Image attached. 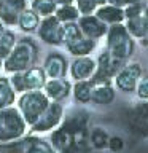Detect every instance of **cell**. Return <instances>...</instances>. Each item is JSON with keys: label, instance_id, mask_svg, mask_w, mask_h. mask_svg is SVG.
Segmentation results:
<instances>
[{"label": "cell", "instance_id": "obj_16", "mask_svg": "<svg viewBox=\"0 0 148 153\" xmlns=\"http://www.w3.org/2000/svg\"><path fill=\"white\" fill-rule=\"evenodd\" d=\"M22 75V85H24V93L26 91H37L43 89V86L46 83V75L41 65H32L27 70L21 72Z\"/></svg>", "mask_w": 148, "mask_h": 153}, {"label": "cell", "instance_id": "obj_3", "mask_svg": "<svg viewBox=\"0 0 148 153\" xmlns=\"http://www.w3.org/2000/svg\"><path fill=\"white\" fill-rule=\"evenodd\" d=\"M105 50L116 59L127 62L135 51V40L127 32L124 22L112 24L105 33Z\"/></svg>", "mask_w": 148, "mask_h": 153}, {"label": "cell", "instance_id": "obj_24", "mask_svg": "<svg viewBox=\"0 0 148 153\" xmlns=\"http://www.w3.org/2000/svg\"><path fill=\"white\" fill-rule=\"evenodd\" d=\"M16 99H18V94L14 93V89L11 88L10 78L0 76V110L16 104Z\"/></svg>", "mask_w": 148, "mask_h": 153}, {"label": "cell", "instance_id": "obj_32", "mask_svg": "<svg viewBox=\"0 0 148 153\" xmlns=\"http://www.w3.org/2000/svg\"><path fill=\"white\" fill-rule=\"evenodd\" d=\"M134 93H135L138 100H148V74H142Z\"/></svg>", "mask_w": 148, "mask_h": 153}, {"label": "cell", "instance_id": "obj_31", "mask_svg": "<svg viewBox=\"0 0 148 153\" xmlns=\"http://www.w3.org/2000/svg\"><path fill=\"white\" fill-rule=\"evenodd\" d=\"M105 0H75V5L78 8L80 14H92L97 7L104 5Z\"/></svg>", "mask_w": 148, "mask_h": 153}, {"label": "cell", "instance_id": "obj_40", "mask_svg": "<svg viewBox=\"0 0 148 153\" xmlns=\"http://www.w3.org/2000/svg\"><path fill=\"white\" fill-rule=\"evenodd\" d=\"M0 5H2V0H0Z\"/></svg>", "mask_w": 148, "mask_h": 153}, {"label": "cell", "instance_id": "obj_12", "mask_svg": "<svg viewBox=\"0 0 148 153\" xmlns=\"http://www.w3.org/2000/svg\"><path fill=\"white\" fill-rule=\"evenodd\" d=\"M43 93L46 94V97L53 100V102H62L67 99L72 93V83L70 80L64 78H48L45 86H43Z\"/></svg>", "mask_w": 148, "mask_h": 153}, {"label": "cell", "instance_id": "obj_29", "mask_svg": "<svg viewBox=\"0 0 148 153\" xmlns=\"http://www.w3.org/2000/svg\"><path fill=\"white\" fill-rule=\"evenodd\" d=\"M81 37H83V32L80 30L78 22L62 24V42H64V45H70V43L76 42Z\"/></svg>", "mask_w": 148, "mask_h": 153}, {"label": "cell", "instance_id": "obj_25", "mask_svg": "<svg viewBox=\"0 0 148 153\" xmlns=\"http://www.w3.org/2000/svg\"><path fill=\"white\" fill-rule=\"evenodd\" d=\"M108 132L100 126H94L89 129V143L92 150H105L108 145Z\"/></svg>", "mask_w": 148, "mask_h": 153}, {"label": "cell", "instance_id": "obj_11", "mask_svg": "<svg viewBox=\"0 0 148 153\" xmlns=\"http://www.w3.org/2000/svg\"><path fill=\"white\" fill-rule=\"evenodd\" d=\"M76 22H78L80 30L83 32V35L88 38H92V40L104 38L107 30H108V26L100 21L94 13L92 14H81Z\"/></svg>", "mask_w": 148, "mask_h": 153}, {"label": "cell", "instance_id": "obj_38", "mask_svg": "<svg viewBox=\"0 0 148 153\" xmlns=\"http://www.w3.org/2000/svg\"><path fill=\"white\" fill-rule=\"evenodd\" d=\"M5 29H7V27H5L3 24H2V21H0V35H2V33H3V30H5Z\"/></svg>", "mask_w": 148, "mask_h": 153}, {"label": "cell", "instance_id": "obj_18", "mask_svg": "<svg viewBox=\"0 0 148 153\" xmlns=\"http://www.w3.org/2000/svg\"><path fill=\"white\" fill-rule=\"evenodd\" d=\"M115 97H116V91H115V86L112 81L97 83V85H94L91 102H94L97 105H110L115 100Z\"/></svg>", "mask_w": 148, "mask_h": 153}, {"label": "cell", "instance_id": "obj_21", "mask_svg": "<svg viewBox=\"0 0 148 153\" xmlns=\"http://www.w3.org/2000/svg\"><path fill=\"white\" fill-rule=\"evenodd\" d=\"M40 19L41 18L38 16L32 8H26L21 14H19L16 26L19 27V30L24 32V33H33V32H37Z\"/></svg>", "mask_w": 148, "mask_h": 153}, {"label": "cell", "instance_id": "obj_4", "mask_svg": "<svg viewBox=\"0 0 148 153\" xmlns=\"http://www.w3.org/2000/svg\"><path fill=\"white\" fill-rule=\"evenodd\" d=\"M51 100L46 97V94L41 89L26 91V93L19 94V97L16 99V107L19 113L22 115L24 121L27 123V126H32L40 118V115L45 112Z\"/></svg>", "mask_w": 148, "mask_h": 153}, {"label": "cell", "instance_id": "obj_20", "mask_svg": "<svg viewBox=\"0 0 148 153\" xmlns=\"http://www.w3.org/2000/svg\"><path fill=\"white\" fill-rule=\"evenodd\" d=\"M65 48H67V51H69L72 56H75V57L89 56L91 53L97 48V40H92V38H88V37L83 35L76 42L70 43V45H65Z\"/></svg>", "mask_w": 148, "mask_h": 153}, {"label": "cell", "instance_id": "obj_41", "mask_svg": "<svg viewBox=\"0 0 148 153\" xmlns=\"http://www.w3.org/2000/svg\"><path fill=\"white\" fill-rule=\"evenodd\" d=\"M145 2H148V0H145Z\"/></svg>", "mask_w": 148, "mask_h": 153}, {"label": "cell", "instance_id": "obj_23", "mask_svg": "<svg viewBox=\"0 0 148 153\" xmlns=\"http://www.w3.org/2000/svg\"><path fill=\"white\" fill-rule=\"evenodd\" d=\"M94 83L91 80H80L72 85V94L78 104H89L92 97Z\"/></svg>", "mask_w": 148, "mask_h": 153}, {"label": "cell", "instance_id": "obj_27", "mask_svg": "<svg viewBox=\"0 0 148 153\" xmlns=\"http://www.w3.org/2000/svg\"><path fill=\"white\" fill-rule=\"evenodd\" d=\"M16 42H18L16 33L13 30H10V29H5L3 33L0 35V59L2 61L11 53V50L16 45Z\"/></svg>", "mask_w": 148, "mask_h": 153}, {"label": "cell", "instance_id": "obj_13", "mask_svg": "<svg viewBox=\"0 0 148 153\" xmlns=\"http://www.w3.org/2000/svg\"><path fill=\"white\" fill-rule=\"evenodd\" d=\"M27 8V0H2L0 21L3 26L13 27L18 24V18Z\"/></svg>", "mask_w": 148, "mask_h": 153}, {"label": "cell", "instance_id": "obj_17", "mask_svg": "<svg viewBox=\"0 0 148 153\" xmlns=\"http://www.w3.org/2000/svg\"><path fill=\"white\" fill-rule=\"evenodd\" d=\"M94 14L102 22L107 24V26H112V24H119V22L126 21V16H124V8L115 7V5H110V3H104V5H100V7H97V10L94 11Z\"/></svg>", "mask_w": 148, "mask_h": 153}, {"label": "cell", "instance_id": "obj_22", "mask_svg": "<svg viewBox=\"0 0 148 153\" xmlns=\"http://www.w3.org/2000/svg\"><path fill=\"white\" fill-rule=\"evenodd\" d=\"M35 136L37 134H27V136L14 139V140L2 142L0 143V153H26L29 145L33 142Z\"/></svg>", "mask_w": 148, "mask_h": 153}, {"label": "cell", "instance_id": "obj_28", "mask_svg": "<svg viewBox=\"0 0 148 153\" xmlns=\"http://www.w3.org/2000/svg\"><path fill=\"white\" fill-rule=\"evenodd\" d=\"M30 8L40 18H46V16H53L56 13L57 5L54 3V0H32Z\"/></svg>", "mask_w": 148, "mask_h": 153}, {"label": "cell", "instance_id": "obj_39", "mask_svg": "<svg viewBox=\"0 0 148 153\" xmlns=\"http://www.w3.org/2000/svg\"><path fill=\"white\" fill-rule=\"evenodd\" d=\"M145 38H148V33H147V37H145Z\"/></svg>", "mask_w": 148, "mask_h": 153}, {"label": "cell", "instance_id": "obj_33", "mask_svg": "<svg viewBox=\"0 0 148 153\" xmlns=\"http://www.w3.org/2000/svg\"><path fill=\"white\" fill-rule=\"evenodd\" d=\"M145 5H147L145 0H140V2H135V3H131V5H127V7H124V16H126V19L143 14Z\"/></svg>", "mask_w": 148, "mask_h": 153}, {"label": "cell", "instance_id": "obj_34", "mask_svg": "<svg viewBox=\"0 0 148 153\" xmlns=\"http://www.w3.org/2000/svg\"><path fill=\"white\" fill-rule=\"evenodd\" d=\"M107 148H108L112 153H119V152L124 148V140H123L119 136H110Z\"/></svg>", "mask_w": 148, "mask_h": 153}, {"label": "cell", "instance_id": "obj_14", "mask_svg": "<svg viewBox=\"0 0 148 153\" xmlns=\"http://www.w3.org/2000/svg\"><path fill=\"white\" fill-rule=\"evenodd\" d=\"M41 67L46 78H64L69 74V62L61 53H50Z\"/></svg>", "mask_w": 148, "mask_h": 153}, {"label": "cell", "instance_id": "obj_26", "mask_svg": "<svg viewBox=\"0 0 148 153\" xmlns=\"http://www.w3.org/2000/svg\"><path fill=\"white\" fill-rule=\"evenodd\" d=\"M54 16L59 19L62 24H65V22H76L81 14L78 11V8H76V5L72 3V5H62V7H57Z\"/></svg>", "mask_w": 148, "mask_h": 153}, {"label": "cell", "instance_id": "obj_15", "mask_svg": "<svg viewBox=\"0 0 148 153\" xmlns=\"http://www.w3.org/2000/svg\"><path fill=\"white\" fill-rule=\"evenodd\" d=\"M70 76L75 81L80 80H91L95 72V61L91 56H80L72 61L69 67Z\"/></svg>", "mask_w": 148, "mask_h": 153}, {"label": "cell", "instance_id": "obj_7", "mask_svg": "<svg viewBox=\"0 0 148 153\" xmlns=\"http://www.w3.org/2000/svg\"><path fill=\"white\" fill-rule=\"evenodd\" d=\"M143 69L140 62H134L127 61L121 69L118 70V74L113 78V86L116 89H119L124 94H132L135 91L137 81L142 76Z\"/></svg>", "mask_w": 148, "mask_h": 153}, {"label": "cell", "instance_id": "obj_30", "mask_svg": "<svg viewBox=\"0 0 148 153\" xmlns=\"http://www.w3.org/2000/svg\"><path fill=\"white\" fill-rule=\"evenodd\" d=\"M26 153H56V150L53 148V145H51L50 142H46L45 139L35 136L33 142L29 145Z\"/></svg>", "mask_w": 148, "mask_h": 153}, {"label": "cell", "instance_id": "obj_5", "mask_svg": "<svg viewBox=\"0 0 148 153\" xmlns=\"http://www.w3.org/2000/svg\"><path fill=\"white\" fill-rule=\"evenodd\" d=\"M27 129L29 126L24 121L22 115L19 113L18 107L10 105L0 110V143L26 136Z\"/></svg>", "mask_w": 148, "mask_h": 153}, {"label": "cell", "instance_id": "obj_1", "mask_svg": "<svg viewBox=\"0 0 148 153\" xmlns=\"http://www.w3.org/2000/svg\"><path fill=\"white\" fill-rule=\"evenodd\" d=\"M91 113L88 110H73L64 115L61 124L50 134V143L56 153H92L89 143Z\"/></svg>", "mask_w": 148, "mask_h": 153}, {"label": "cell", "instance_id": "obj_37", "mask_svg": "<svg viewBox=\"0 0 148 153\" xmlns=\"http://www.w3.org/2000/svg\"><path fill=\"white\" fill-rule=\"evenodd\" d=\"M140 43H142L143 46H147V48H148V38H142V40H140Z\"/></svg>", "mask_w": 148, "mask_h": 153}, {"label": "cell", "instance_id": "obj_36", "mask_svg": "<svg viewBox=\"0 0 148 153\" xmlns=\"http://www.w3.org/2000/svg\"><path fill=\"white\" fill-rule=\"evenodd\" d=\"M54 3L57 7H62V5H72L75 3V0H54Z\"/></svg>", "mask_w": 148, "mask_h": 153}, {"label": "cell", "instance_id": "obj_2", "mask_svg": "<svg viewBox=\"0 0 148 153\" xmlns=\"http://www.w3.org/2000/svg\"><path fill=\"white\" fill-rule=\"evenodd\" d=\"M38 46L30 37H22L16 42L11 53L2 61V67L7 74L24 72L29 67L37 65L38 62Z\"/></svg>", "mask_w": 148, "mask_h": 153}, {"label": "cell", "instance_id": "obj_19", "mask_svg": "<svg viewBox=\"0 0 148 153\" xmlns=\"http://www.w3.org/2000/svg\"><path fill=\"white\" fill-rule=\"evenodd\" d=\"M124 26H126L127 32L131 33L132 38L142 40L148 33V16L140 14V16H135V18H129L124 21Z\"/></svg>", "mask_w": 148, "mask_h": 153}, {"label": "cell", "instance_id": "obj_35", "mask_svg": "<svg viewBox=\"0 0 148 153\" xmlns=\"http://www.w3.org/2000/svg\"><path fill=\"white\" fill-rule=\"evenodd\" d=\"M105 3H110V5H115V7H127L129 5V0H105Z\"/></svg>", "mask_w": 148, "mask_h": 153}, {"label": "cell", "instance_id": "obj_6", "mask_svg": "<svg viewBox=\"0 0 148 153\" xmlns=\"http://www.w3.org/2000/svg\"><path fill=\"white\" fill-rule=\"evenodd\" d=\"M124 123L132 137H148V100H142L124 110Z\"/></svg>", "mask_w": 148, "mask_h": 153}, {"label": "cell", "instance_id": "obj_10", "mask_svg": "<svg viewBox=\"0 0 148 153\" xmlns=\"http://www.w3.org/2000/svg\"><path fill=\"white\" fill-rule=\"evenodd\" d=\"M37 35L46 45H51V46L64 45V42H62V22L54 14L40 19V24H38V29H37Z\"/></svg>", "mask_w": 148, "mask_h": 153}, {"label": "cell", "instance_id": "obj_8", "mask_svg": "<svg viewBox=\"0 0 148 153\" xmlns=\"http://www.w3.org/2000/svg\"><path fill=\"white\" fill-rule=\"evenodd\" d=\"M124 64H126V62H123V61L116 59V57H113L107 50H104L99 54L97 61H95V72H94L91 81H92L94 85L107 83V81H112V83H113L115 75L118 74V70L121 69Z\"/></svg>", "mask_w": 148, "mask_h": 153}, {"label": "cell", "instance_id": "obj_9", "mask_svg": "<svg viewBox=\"0 0 148 153\" xmlns=\"http://www.w3.org/2000/svg\"><path fill=\"white\" fill-rule=\"evenodd\" d=\"M62 118H64V107L61 102H50V105L45 108V112L40 115L32 126H29L27 131L30 134H41V132H51L61 124Z\"/></svg>", "mask_w": 148, "mask_h": 153}]
</instances>
